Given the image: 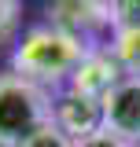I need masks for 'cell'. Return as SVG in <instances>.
<instances>
[{
	"label": "cell",
	"mask_w": 140,
	"mask_h": 147,
	"mask_svg": "<svg viewBox=\"0 0 140 147\" xmlns=\"http://www.w3.org/2000/svg\"><path fill=\"white\" fill-rule=\"evenodd\" d=\"M107 52L114 55L125 77H140V26H122L114 40L107 44Z\"/></svg>",
	"instance_id": "cell-7"
},
{
	"label": "cell",
	"mask_w": 140,
	"mask_h": 147,
	"mask_svg": "<svg viewBox=\"0 0 140 147\" xmlns=\"http://www.w3.org/2000/svg\"><path fill=\"white\" fill-rule=\"evenodd\" d=\"M48 121H52L48 88L18 74H0V147H18Z\"/></svg>",
	"instance_id": "cell-2"
},
{
	"label": "cell",
	"mask_w": 140,
	"mask_h": 147,
	"mask_svg": "<svg viewBox=\"0 0 140 147\" xmlns=\"http://www.w3.org/2000/svg\"><path fill=\"white\" fill-rule=\"evenodd\" d=\"M18 147H74V140H70V136H67L59 125H55V121H48V125L37 129L30 140H22Z\"/></svg>",
	"instance_id": "cell-8"
},
{
	"label": "cell",
	"mask_w": 140,
	"mask_h": 147,
	"mask_svg": "<svg viewBox=\"0 0 140 147\" xmlns=\"http://www.w3.org/2000/svg\"><path fill=\"white\" fill-rule=\"evenodd\" d=\"M114 11H118V30L140 26V0H114Z\"/></svg>",
	"instance_id": "cell-11"
},
{
	"label": "cell",
	"mask_w": 140,
	"mask_h": 147,
	"mask_svg": "<svg viewBox=\"0 0 140 147\" xmlns=\"http://www.w3.org/2000/svg\"><path fill=\"white\" fill-rule=\"evenodd\" d=\"M52 121L77 144V140H85V136L103 129V99H92V96H81L74 88H63L52 99Z\"/></svg>",
	"instance_id": "cell-4"
},
{
	"label": "cell",
	"mask_w": 140,
	"mask_h": 147,
	"mask_svg": "<svg viewBox=\"0 0 140 147\" xmlns=\"http://www.w3.org/2000/svg\"><path fill=\"white\" fill-rule=\"evenodd\" d=\"M85 44H77L70 33L55 26H37L22 37L11 52V74L37 81V85H59L70 81L74 70L85 63Z\"/></svg>",
	"instance_id": "cell-1"
},
{
	"label": "cell",
	"mask_w": 140,
	"mask_h": 147,
	"mask_svg": "<svg viewBox=\"0 0 140 147\" xmlns=\"http://www.w3.org/2000/svg\"><path fill=\"white\" fill-rule=\"evenodd\" d=\"M103 129L140 144V77H122L103 96Z\"/></svg>",
	"instance_id": "cell-5"
},
{
	"label": "cell",
	"mask_w": 140,
	"mask_h": 147,
	"mask_svg": "<svg viewBox=\"0 0 140 147\" xmlns=\"http://www.w3.org/2000/svg\"><path fill=\"white\" fill-rule=\"evenodd\" d=\"M74 147H140V144H129V140H122V136L100 129V132H92V136H85V140H77Z\"/></svg>",
	"instance_id": "cell-9"
},
{
	"label": "cell",
	"mask_w": 140,
	"mask_h": 147,
	"mask_svg": "<svg viewBox=\"0 0 140 147\" xmlns=\"http://www.w3.org/2000/svg\"><path fill=\"white\" fill-rule=\"evenodd\" d=\"M52 26L70 33L77 44H85V52H103L100 37L118 33V11L114 0H55L52 4Z\"/></svg>",
	"instance_id": "cell-3"
},
{
	"label": "cell",
	"mask_w": 140,
	"mask_h": 147,
	"mask_svg": "<svg viewBox=\"0 0 140 147\" xmlns=\"http://www.w3.org/2000/svg\"><path fill=\"white\" fill-rule=\"evenodd\" d=\"M122 77H125L122 66H118L114 55L103 48V52H88V55H85V63L74 70V77L67 81V88L81 92V96H92V99H103Z\"/></svg>",
	"instance_id": "cell-6"
},
{
	"label": "cell",
	"mask_w": 140,
	"mask_h": 147,
	"mask_svg": "<svg viewBox=\"0 0 140 147\" xmlns=\"http://www.w3.org/2000/svg\"><path fill=\"white\" fill-rule=\"evenodd\" d=\"M18 26V0H0V40L15 33Z\"/></svg>",
	"instance_id": "cell-10"
}]
</instances>
